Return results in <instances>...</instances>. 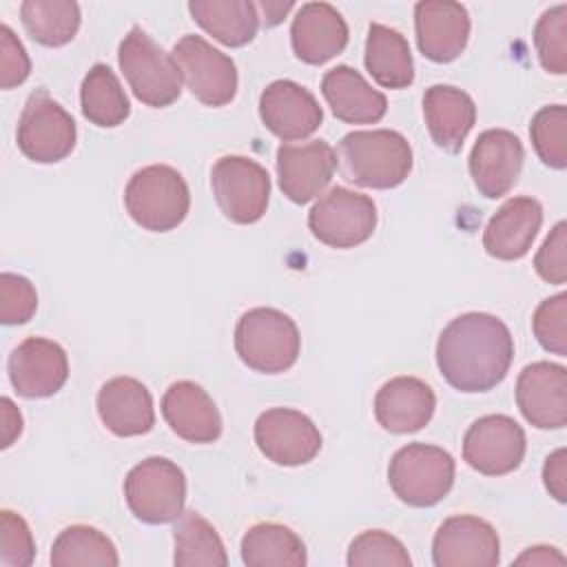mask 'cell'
<instances>
[{
	"mask_svg": "<svg viewBox=\"0 0 567 567\" xmlns=\"http://www.w3.org/2000/svg\"><path fill=\"white\" fill-rule=\"evenodd\" d=\"M124 206L131 219L144 230L168 233L186 219L190 193L179 171L166 164H151L128 179Z\"/></svg>",
	"mask_w": 567,
	"mask_h": 567,
	"instance_id": "cell-3",
	"label": "cell"
},
{
	"mask_svg": "<svg viewBox=\"0 0 567 567\" xmlns=\"http://www.w3.org/2000/svg\"><path fill=\"white\" fill-rule=\"evenodd\" d=\"M534 44L545 71L567 73V4H556L538 18Z\"/></svg>",
	"mask_w": 567,
	"mask_h": 567,
	"instance_id": "cell-36",
	"label": "cell"
},
{
	"mask_svg": "<svg viewBox=\"0 0 567 567\" xmlns=\"http://www.w3.org/2000/svg\"><path fill=\"white\" fill-rule=\"evenodd\" d=\"M210 188L224 217L235 224H255L268 208L270 177L250 157H219L210 168Z\"/></svg>",
	"mask_w": 567,
	"mask_h": 567,
	"instance_id": "cell-8",
	"label": "cell"
},
{
	"mask_svg": "<svg viewBox=\"0 0 567 567\" xmlns=\"http://www.w3.org/2000/svg\"><path fill=\"white\" fill-rule=\"evenodd\" d=\"M543 224V206L534 197L507 199L487 221L483 248L489 257L514 261L529 252Z\"/></svg>",
	"mask_w": 567,
	"mask_h": 567,
	"instance_id": "cell-23",
	"label": "cell"
},
{
	"mask_svg": "<svg viewBox=\"0 0 567 567\" xmlns=\"http://www.w3.org/2000/svg\"><path fill=\"white\" fill-rule=\"evenodd\" d=\"M2 447H9L22 432V416L9 396H2Z\"/></svg>",
	"mask_w": 567,
	"mask_h": 567,
	"instance_id": "cell-44",
	"label": "cell"
},
{
	"mask_svg": "<svg viewBox=\"0 0 567 567\" xmlns=\"http://www.w3.org/2000/svg\"><path fill=\"white\" fill-rule=\"evenodd\" d=\"M414 31L419 51L432 62L456 60L470 38V16L461 2L423 0L414 7Z\"/></svg>",
	"mask_w": 567,
	"mask_h": 567,
	"instance_id": "cell-20",
	"label": "cell"
},
{
	"mask_svg": "<svg viewBox=\"0 0 567 567\" xmlns=\"http://www.w3.org/2000/svg\"><path fill=\"white\" fill-rule=\"evenodd\" d=\"M525 159L520 140L505 128L483 131L470 153V175L487 199H498L516 184Z\"/></svg>",
	"mask_w": 567,
	"mask_h": 567,
	"instance_id": "cell-17",
	"label": "cell"
},
{
	"mask_svg": "<svg viewBox=\"0 0 567 567\" xmlns=\"http://www.w3.org/2000/svg\"><path fill=\"white\" fill-rule=\"evenodd\" d=\"M257 13H259V22H264L266 27H275L284 20V16L292 9V2H257Z\"/></svg>",
	"mask_w": 567,
	"mask_h": 567,
	"instance_id": "cell-46",
	"label": "cell"
},
{
	"mask_svg": "<svg viewBox=\"0 0 567 567\" xmlns=\"http://www.w3.org/2000/svg\"><path fill=\"white\" fill-rule=\"evenodd\" d=\"M516 565H538V567H547V565H565V556L556 549V547H529L525 549L516 560Z\"/></svg>",
	"mask_w": 567,
	"mask_h": 567,
	"instance_id": "cell-45",
	"label": "cell"
},
{
	"mask_svg": "<svg viewBox=\"0 0 567 567\" xmlns=\"http://www.w3.org/2000/svg\"><path fill=\"white\" fill-rule=\"evenodd\" d=\"M35 556V543L27 520L11 512H0V565L2 567H29Z\"/></svg>",
	"mask_w": 567,
	"mask_h": 567,
	"instance_id": "cell-39",
	"label": "cell"
},
{
	"mask_svg": "<svg viewBox=\"0 0 567 567\" xmlns=\"http://www.w3.org/2000/svg\"><path fill=\"white\" fill-rule=\"evenodd\" d=\"M534 268L547 284L563 286L567 281V224L558 221L545 237L534 257Z\"/></svg>",
	"mask_w": 567,
	"mask_h": 567,
	"instance_id": "cell-41",
	"label": "cell"
},
{
	"mask_svg": "<svg viewBox=\"0 0 567 567\" xmlns=\"http://www.w3.org/2000/svg\"><path fill=\"white\" fill-rule=\"evenodd\" d=\"M235 350L255 372H286L295 365L301 350L299 328L277 308H250L237 321Z\"/></svg>",
	"mask_w": 567,
	"mask_h": 567,
	"instance_id": "cell-4",
	"label": "cell"
},
{
	"mask_svg": "<svg viewBox=\"0 0 567 567\" xmlns=\"http://www.w3.org/2000/svg\"><path fill=\"white\" fill-rule=\"evenodd\" d=\"M97 414L115 436H140L153 430L155 410L148 388L133 377H113L97 392Z\"/></svg>",
	"mask_w": 567,
	"mask_h": 567,
	"instance_id": "cell-25",
	"label": "cell"
},
{
	"mask_svg": "<svg viewBox=\"0 0 567 567\" xmlns=\"http://www.w3.org/2000/svg\"><path fill=\"white\" fill-rule=\"evenodd\" d=\"M173 60L188 91L208 106H224L237 93L235 62L202 35H184L173 47Z\"/></svg>",
	"mask_w": 567,
	"mask_h": 567,
	"instance_id": "cell-11",
	"label": "cell"
},
{
	"mask_svg": "<svg viewBox=\"0 0 567 567\" xmlns=\"http://www.w3.org/2000/svg\"><path fill=\"white\" fill-rule=\"evenodd\" d=\"M339 166L343 177L357 186L394 188L412 171V146L390 128L352 131L339 142Z\"/></svg>",
	"mask_w": 567,
	"mask_h": 567,
	"instance_id": "cell-2",
	"label": "cell"
},
{
	"mask_svg": "<svg viewBox=\"0 0 567 567\" xmlns=\"http://www.w3.org/2000/svg\"><path fill=\"white\" fill-rule=\"evenodd\" d=\"M321 93L334 117L348 124H374L388 111L385 95L348 64H339L323 75Z\"/></svg>",
	"mask_w": 567,
	"mask_h": 567,
	"instance_id": "cell-26",
	"label": "cell"
},
{
	"mask_svg": "<svg viewBox=\"0 0 567 567\" xmlns=\"http://www.w3.org/2000/svg\"><path fill=\"white\" fill-rule=\"evenodd\" d=\"M290 42L295 55L306 64H323L348 44V24L328 2H306L292 18Z\"/></svg>",
	"mask_w": 567,
	"mask_h": 567,
	"instance_id": "cell-22",
	"label": "cell"
},
{
	"mask_svg": "<svg viewBox=\"0 0 567 567\" xmlns=\"http://www.w3.org/2000/svg\"><path fill=\"white\" fill-rule=\"evenodd\" d=\"M241 560L248 567H303V540L286 525L257 523L241 538Z\"/></svg>",
	"mask_w": 567,
	"mask_h": 567,
	"instance_id": "cell-30",
	"label": "cell"
},
{
	"mask_svg": "<svg viewBox=\"0 0 567 567\" xmlns=\"http://www.w3.org/2000/svg\"><path fill=\"white\" fill-rule=\"evenodd\" d=\"M543 481L547 492L558 501H567V452L565 447L551 452L543 465Z\"/></svg>",
	"mask_w": 567,
	"mask_h": 567,
	"instance_id": "cell-43",
	"label": "cell"
},
{
	"mask_svg": "<svg viewBox=\"0 0 567 567\" xmlns=\"http://www.w3.org/2000/svg\"><path fill=\"white\" fill-rule=\"evenodd\" d=\"M255 443L268 461L297 467L310 463L319 454L321 434L303 412L270 408L255 421Z\"/></svg>",
	"mask_w": 567,
	"mask_h": 567,
	"instance_id": "cell-13",
	"label": "cell"
},
{
	"mask_svg": "<svg viewBox=\"0 0 567 567\" xmlns=\"http://www.w3.org/2000/svg\"><path fill=\"white\" fill-rule=\"evenodd\" d=\"M9 381L20 396H53L69 379V359L60 343L44 337H27L9 354Z\"/></svg>",
	"mask_w": 567,
	"mask_h": 567,
	"instance_id": "cell-15",
	"label": "cell"
},
{
	"mask_svg": "<svg viewBox=\"0 0 567 567\" xmlns=\"http://www.w3.org/2000/svg\"><path fill=\"white\" fill-rule=\"evenodd\" d=\"M124 498L133 516L148 525L173 523L184 514L186 476L164 456H148L124 478Z\"/></svg>",
	"mask_w": 567,
	"mask_h": 567,
	"instance_id": "cell-7",
	"label": "cell"
},
{
	"mask_svg": "<svg viewBox=\"0 0 567 567\" xmlns=\"http://www.w3.org/2000/svg\"><path fill=\"white\" fill-rule=\"evenodd\" d=\"M365 69L385 89H405L414 82V62L408 40L385 24L372 22L365 38Z\"/></svg>",
	"mask_w": 567,
	"mask_h": 567,
	"instance_id": "cell-28",
	"label": "cell"
},
{
	"mask_svg": "<svg viewBox=\"0 0 567 567\" xmlns=\"http://www.w3.org/2000/svg\"><path fill=\"white\" fill-rule=\"evenodd\" d=\"M432 560L436 567H496L501 560L498 534L478 516H452L434 534Z\"/></svg>",
	"mask_w": 567,
	"mask_h": 567,
	"instance_id": "cell-14",
	"label": "cell"
},
{
	"mask_svg": "<svg viewBox=\"0 0 567 567\" xmlns=\"http://www.w3.org/2000/svg\"><path fill=\"white\" fill-rule=\"evenodd\" d=\"M82 115L102 128L120 126L128 113V97L117 80V75L106 64H93L80 86Z\"/></svg>",
	"mask_w": 567,
	"mask_h": 567,
	"instance_id": "cell-31",
	"label": "cell"
},
{
	"mask_svg": "<svg viewBox=\"0 0 567 567\" xmlns=\"http://www.w3.org/2000/svg\"><path fill=\"white\" fill-rule=\"evenodd\" d=\"M53 567H115L120 565L113 540L91 525H71L51 547Z\"/></svg>",
	"mask_w": 567,
	"mask_h": 567,
	"instance_id": "cell-33",
	"label": "cell"
},
{
	"mask_svg": "<svg viewBox=\"0 0 567 567\" xmlns=\"http://www.w3.org/2000/svg\"><path fill=\"white\" fill-rule=\"evenodd\" d=\"M334 168L337 153L326 140L281 144L277 148L279 188L295 204H306L321 195L330 184Z\"/></svg>",
	"mask_w": 567,
	"mask_h": 567,
	"instance_id": "cell-16",
	"label": "cell"
},
{
	"mask_svg": "<svg viewBox=\"0 0 567 567\" xmlns=\"http://www.w3.org/2000/svg\"><path fill=\"white\" fill-rule=\"evenodd\" d=\"M120 69L133 95L146 106L162 109L182 93V75L171 53H166L144 29L133 27L117 51Z\"/></svg>",
	"mask_w": 567,
	"mask_h": 567,
	"instance_id": "cell-5",
	"label": "cell"
},
{
	"mask_svg": "<svg viewBox=\"0 0 567 567\" xmlns=\"http://www.w3.org/2000/svg\"><path fill=\"white\" fill-rule=\"evenodd\" d=\"M193 20L226 47L248 44L259 29V13L248 0H190Z\"/></svg>",
	"mask_w": 567,
	"mask_h": 567,
	"instance_id": "cell-29",
	"label": "cell"
},
{
	"mask_svg": "<svg viewBox=\"0 0 567 567\" xmlns=\"http://www.w3.org/2000/svg\"><path fill=\"white\" fill-rule=\"evenodd\" d=\"M177 567H224L228 563L217 529L197 512H184L173 529Z\"/></svg>",
	"mask_w": 567,
	"mask_h": 567,
	"instance_id": "cell-32",
	"label": "cell"
},
{
	"mask_svg": "<svg viewBox=\"0 0 567 567\" xmlns=\"http://www.w3.org/2000/svg\"><path fill=\"white\" fill-rule=\"evenodd\" d=\"M454 472V458L443 447L408 443L392 456L388 483L401 503L432 507L450 494Z\"/></svg>",
	"mask_w": 567,
	"mask_h": 567,
	"instance_id": "cell-6",
	"label": "cell"
},
{
	"mask_svg": "<svg viewBox=\"0 0 567 567\" xmlns=\"http://www.w3.org/2000/svg\"><path fill=\"white\" fill-rule=\"evenodd\" d=\"M259 117L284 142L310 137L323 122L315 95L292 80L270 82L259 97Z\"/></svg>",
	"mask_w": 567,
	"mask_h": 567,
	"instance_id": "cell-19",
	"label": "cell"
},
{
	"mask_svg": "<svg viewBox=\"0 0 567 567\" xmlns=\"http://www.w3.org/2000/svg\"><path fill=\"white\" fill-rule=\"evenodd\" d=\"M534 334L538 343L558 357L567 354V295L558 292L545 301L534 312L532 319Z\"/></svg>",
	"mask_w": 567,
	"mask_h": 567,
	"instance_id": "cell-38",
	"label": "cell"
},
{
	"mask_svg": "<svg viewBox=\"0 0 567 567\" xmlns=\"http://www.w3.org/2000/svg\"><path fill=\"white\" fill-rule=\"evenodd\" d=\"M20 18L42 47H64L80 29V7L71 0H27L20 4Z\"/></svg>",
	"mask_w": 567,
	"mask_h": 567,
	"instance_id": "cell-34",
	"label": "cell"
},
{
	"mask_svg": "<svg viewBox=\"0 0 567 567\" xmlns=\"http://www.w3.org/2000/svg\"><path fill=\"white\" fill-rule=\"evenodd\" d=\"M29 73L31 62L22 42L7 24H0V86L13 89L22 84L29 78Z\"/></svg>",
	"mask_w": 567,
	"mask_h": 567,
	"instance_id": "cell-42",
	"label": "cell"
},
{
	"mask_svg": "<svg viewBox=\"0 0 567 567\" xmlns=\"http://www.w3.org/2000/svg\"><path fill=\"white\" fill-rule=\"evenodd\" d=\"M529 137L543 164L558 171L567 166V109L563 104L543 106L532 117Z\"/></svg>",
	"mask_w": 567,
	"mask_h": 567,
	"instance_id": "cell-35",
	"label": "cell"
},
{
	"mask_svg": "<svg viewBox=\"0 0 567 567\" xmlns=\"http://www.w3.org/2000/svg\"><path fill=\"white\" fill-rule=\"evenodd\" d=\"M308 228L330 248H354L372 237L377 206L363 193L334 186L310 208Z\"/></svg>",
	"mask_w": 567,
	"mask_h": 567,
	"instance_id": "cell-10",
	"label": "cell"
},
{
	"mask_svg": "<svg viewBox=\"0 0 567 567\" xmlns=\"http://www.w3.org/2000/svg\"><path fill=\"white\" fill-rule=\"evenodd\" d=\"M525 456V432L507 414H487L474 421L463 436L465 463L485 476L514 472Z\"/></svg>",
	"mask_w": 567,
	"mask_h": 567,
	"instance_id": "cell-12",
	"label": "cell"
},
{
	"mask_svg": "<svg viewBox=\"0 0 567 567\" xmlns=\"http://www.w3.org/2000/svg\"><path fill=\"white\" fill-rule=\"evenodd\" d=\"M423 115L434 144L458 153L476 122L474 100L450 84H432L423 95Z\"/></svg>",
	"mask_w": 567,
	"mask_h": 567,
	"instance_id": "cell-27",
	"label": "cell"
},
{
	"mask_svg": "<svg viewBox=\"0 0 567 567\" xmlns=\"http://www.w3.org/2000/svg\"><path fill=\"white\" fill-rule=\"evenodd\" d=\"M516 403L534 427H563L567 423V370L549 361L525 365L516 381Z\"/></svg>",
	"mask_w": 567,
	"mask_h": 567,
	"instance_id": "cell-18",
	"label": "cell"
},
{
	"mask_svg": "<svg viewBox=\"0 0 567 567\" xmlns=\"http://www.w3.org/2000/svg\"><path fill=\"white\" fill-rule=\"evenodd\" d=\"M75 137L73 117L44 89L33 91L18 120L20 153L38 164H55L73 151Z\"/></svg>",
	"mask_w": 567,
	"mask_h": 567,
	"instance_id": "cell-9",
	"label": "cell"
},
{
	"mask_svg": "<svg viewBox=\"0 0 567 567\" xmlns=\"http://www.w3.org/2000/svg\"><path fill=\"white\" fill-rule=\"evenodd\" d=\"M38 308L33 284L16 272L0 275V321L4 326L27 323Z\"/></svg>",
	"mask_w": 567,
	"mask_h": 567,
	"instance_id": "cell-40",
	"label": "cell"
},
{
	"mask_svg": "<svg viewBox=\"0 0 567 567\" xmlns=\"http://www.w3.org/2000/svg\"><path fill=\"white\" fill-rule=\"evenodd\" d=\"M436 408L432 388L416 377H394L374 396V416L392 434L416 432L430 423Z\"/></svg>",
	"mask_w": 567,
	"mask_h": 567,
	"instance_id": "cell-24",
	"label": "cell"
},
{
	"mask_svg": "<svg viewBox=\"0 0 567 567\" xmlns=\"http://www.w3.org/2000/svg\"><path fill=\"white\" fill-rule=\"evenodd\" d=\"M162 416L188 443H213L221 434V416L208 392L195 381H175L162 396Z\"/></svg>",
	"mask_w": 567,
	"mask_h": 567,
	"instance_id": "cell-21",
	"label": "cell"
},
{
	"mask_svg": "<svg viewBox=\"0 0 567 567\" xmlns=\"http://www.w3.org/2000/svg\"><path fill=\"white\" fill-rule=\"evenodd\" d=\"M514 339L494 315L465 312L452 319L436 341V365L461 392H487L509 372Z\"/></svg>",
	"mask_w": 567,
	"mask_h": 567,
	"instance_id": "cell-1",
	"label": "cell"
},
{
	"mask_svg": "<svg viewBox=\"0 0 567 567\" xmlns=\"http://www.w3.org/2000/svg\"><path fill=\"white\" fill-rule=\"evenodd\" d=\"M350 567H410L412 558L403 543L383 529L361 532L348 549Z\"/></svg>",
	"mask_w": 567,
	"mask_h": 567,
	"instance_id": "cell-37",
	"label": "cell"
}]
</instances>
